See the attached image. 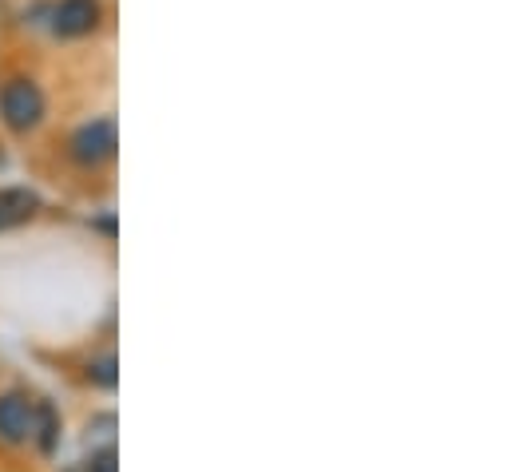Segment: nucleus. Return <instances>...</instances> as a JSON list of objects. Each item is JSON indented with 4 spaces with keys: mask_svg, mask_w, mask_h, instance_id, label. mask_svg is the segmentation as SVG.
I'll return each instance as SVG.
<instances>
[{
    "mask_svg": "<svg viewBox=\"0 0 512 472\" xmlns=\"http://www.w3.org/2000/svg\"><path fill=\"white\" fill-rule=\"evenodd\" d=\"M48 116V96L32 76H12L0 84V123L12 135L36 131Z\"/></svg>",
    "mask_w": 512,
    "mask_h": 472,
    "instance_id": "f257e3e1",
    "label": "nucleus"
},
{
    "mask_svg": "<svg viewBox=\"0 0 512 472\" xmlns=\"http://www.w3.org/2000/svg\"><path fill=\"white\" fill-rule=\"evenodd\" d=\"M116 151H120L116 119H88V123L76 127L72 139H68V155H72L80 167H104L108 159H116Z\"/></svg>",
    "mask_w": 512,
    "mask_h": 472,
    "instance_id": "f03ea898",
    "label": "nucleus"
},
{
    "mask_svg": "<svg viewBox=\"0 0 512 472\" xmlns=\"http://www.w3.org/2000/svg\"><path fill=\"white\" fill-rule=\"evenodd\" d=\"M104 24V0H56L52 32L60 40H84Z\"/></svg>",
    "mask_w": 512,
    "mask_h": 472,
    "instance_id": "7ed1b4c3",
    "label": "nucleus"
},
{
    "mask_svg": "<svg viewBox=\"0 0 512 472\" xmlns=\"http://www.w3.org/2000/svg\"><path fill=\"white\" fill-rule=\"evenodd\" d=\"M36 429V405L24 393H4L0 397V437L8 445H24Z\"/></svg>",
    "mask_w": 512,
    "mask_h": 472,
    "instance_id": "20e7f679",
    "label": "nucleus"
},
{
    "mask_svg": "<svg viewBox=\"0 0 512 472\" xmlns=\"http://www.w3.org/2000/svg\"><path fill=\"white\" fill-rule=\"evenodd\" d=\"M40 211V195L28 187H4L0 191V231L24 227L32 215Z\"/></svg>",
    "mask_w": 512,
    "mask_h": 472,
    "instance_id": "39448f33",
    "label": "nucleus"
},
{
    "mask_svg": "<svg viewBox=\"0 0 512 472\" xmlns=\"http://www.w3.org/2000/svg\"><path fill=\"white\" fill-rule=\"evenodd\" d=\"M32 437L40 441V449H44V453H52V449H56L60 417H56V409H52V405H36V429H32Z\"/></svg>",
    "mask_w": 512,
    "mask_h": 472,
    "instance_id": "423d86ee",
    "label": "nucleus"
},
{
    "mask_svg": "<svg viewBox=\"0 0 512 472\" xmlns=\"http://www.w3.org/2000/svg\"><path fill=\"white\" fill-rule=\"evenodd\" d=\"M88 381L100 385V389H116V357L104 354L100 361L88 365Z\"/></svg>",
    "mask_w": 512,
    "mask_h": 472,
    "instance_id": "0eeeda50",
    "label": "nucleus"
},
{
    "mask_svg": "<svg viewBox=\"0 0 512 472\" xmlns=\"http://www.w3.org/2000/svg\"><path fill=\"white\" fill-rule=\"evenodd\" d=\"M88 472H116V449L92 453V457H88Z\"/></svg>",
    "mask_w": 512,
    "mask_h": 472,
    "instance_id": "6e6552de",
    "label": "nucleus"
}]
</instances>
